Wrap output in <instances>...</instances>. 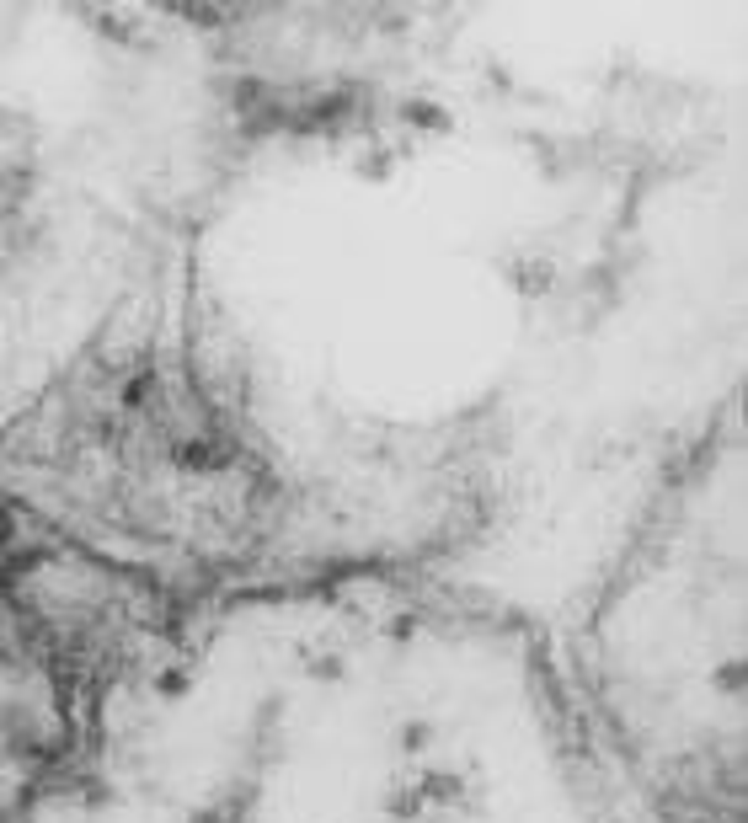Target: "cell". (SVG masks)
<instances>
[{
	"instance_id": "1",
	"label": "cell",
	"mask_w": 748,
	"mask_h": 823,
	"mask_svg": "<svg viewBox=\"0 0 748 823\" xmlns=\"http://www.w3.org/2000/svg\"><path fill=\"white\" fill-rule=\"evenodd\" d=\"M407 118H412V123H433V129H444V118H439V107H428V102H423V107H417V102H412V107H407Z\"/></svg>"
},
{
	"instance_id": "2",
	"label": "cell",
	"mask_w": 748,
	"mask_h": 823,
	"mask_svg": "<svg viewBox=\"0 0 748 823\" xmlns=\"http://www.w3.org/2000/svg\"><path fill=\"white\" fill-rule=\"evenodd\" d=\"M401 743H407V749H423V743H428V727H407V733H401Z\"/></svg>"
}]
</instances>
